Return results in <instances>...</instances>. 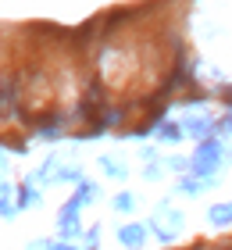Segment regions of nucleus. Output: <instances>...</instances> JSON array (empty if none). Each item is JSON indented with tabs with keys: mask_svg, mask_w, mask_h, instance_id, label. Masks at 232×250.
<instances>
[{
	"mask_svg": "<svg viewBox=\"0 0 232 250\" xmlns=\"http://www.w3.org/2000/svg\"><path fill=\"white\" fill-rule=\"evenodd\" d=\"M15 115V79H4L0 83V118Z\"/></svg>",
	"mask_w": 232,
	"mask_h": 250,
	"instance_id": "f257e3e1",
	"label": "nucleus"
},
{
	"mask_svg": "<svg viewBox=\"0 0 232 250\" xmlns=\"http://www.w3.org/2000/svg\"><path fill=\"white\" fill-rule=\"evenodd\" d=\"M122 240H125V243H139V229H125Z\"/></svg>",
	"mask_w": 232,
	"mask_h": 250,
	"instance_id": "f03ea898",
	"label": "nucleus"
},
{
	"mask_svg": "<svg viewBox=\"0 0 232 250\" xmlns=\"http://www.w3.org/2000/svg\"><path fill=\"white\" fill-rule=\"evenodd\" d=\"M190 129H193L196 136H204V132H207V122H193V125H190Z\"/></svg>",
	"mask_w": 232,
	"mask_h": 250,
	"instance_id": "7ed1b4c3",
	"label": "nucleus"
},
{
	"mask_svg": "<svg viewBox=\"0 0 232 250\" xmlns=\"http://www.w3.org/2000/svg\"><path fill=\"white\" fill-rule=\"evenodd\" d=\"M225 129H232V115H229V118H225Z\"/></svg>",
	"mask_w": 232,
	"mask_h": 250,
	"instance_id": "20e7f679",
	"label": "nucleus"
}]
</instances>
